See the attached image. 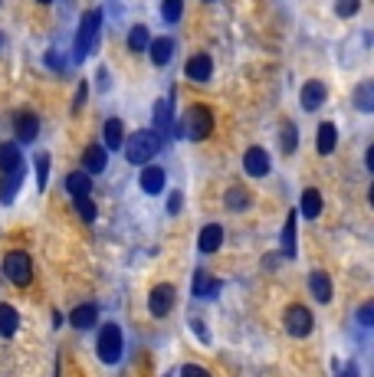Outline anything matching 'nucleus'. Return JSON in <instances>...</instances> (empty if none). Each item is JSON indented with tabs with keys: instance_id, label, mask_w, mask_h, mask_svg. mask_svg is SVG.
Masks as SVG:
<instances>
[{
	"instance_id": "2eb2a0df",
	"label": "nucleus",
	"mask_w": 374,
	"mask_h": 377,
	"mask_svg": "<svg viewBox=\"0 0 374 377\" xmlns=\"http://www.w3.org/2000/svg\"><path fill=\"white\" fill-rule=\"evenodd\" d=\"M96 319H99V305H92V302H86V305H76V311L69 315L73 328H79V331L92 328V325H96Z\"/></svg>"
},
{
	"instance_id": "bb28decb",
	"label": "nucleus",
	"mask_w": 374,
	"mask_h": 377,
	"mask_svg": "<svg viewBox=\"0 0 374 377\" xmlns=\"http://www.w3.org/2000/svg\"><path fill=\"white\" fill-rule=\"evenodd\" d=\"M102 135H106V144H102V148H112V151H116V148H122V144H125V128H122V122H118V118H108V122H106V132H102Z\"/></svg>"
},
{
	"instance_id": "4be33fe9",
	"label": "nucleus",
	"mask_w": 374,
	"mask_h": 377,
	"mask_svg": "<svg viewBox=\"0 0 374 377\" xmlns=\"http://www.w3.org/2000/svg\"><path fill=\"white\" fill-rule=\"evenodd\" d=\"M23 164V158H20V144L17 142H4L0 144V171L7 174V171L20 168Z\"/></svg>"
},
{
	"instance_id": "7ed1b4c3",
	"label": "nucleus",
	"mask_w": 374,
	"mask_h": 377,
	"mask_svg": "<svg viewBox=\"0 0 374 377\" xmlns=\"http://www.w3.org/2000/svg\"><path fill=\"white\" fill-rule=\"evenodd\" d=\"M0 273L7 276L13 285H27L33 279V263H30V256L23 249H10L4 256V266H0Z\"/></svg>"
},
{
	"instance_id": "c03bdc74",
	"label": "nucleus",
	"mask_w": 374,
	"mask_h": 377,
	"mask_svg": "<svg viewBox=\"0 0 374 377\" xmlns=\"http://www.w3.org/2000/svg\"><path fill=\"white\" fill-rule=\"evenodd\" d=\"M0 4H4V0H0Z\"/></svg>"
},
{
	"instance_id": "aec40b11",
	"label": "nucleus",
	"mask_w": 374,
	"mask_h": 377,
	"mask_svg": "<svg viewBox=\"0 0 374 377\" xmlns=\"http://www.w3.org/2000/svg\"><path fill=\"white\" fill-rule=\"evenodd\" d=\"M296 243H299V233H296V210L286 217V226H282V256L292 259L296 256Z\"/></svg>"
},
{
	"instance_id": "423d86ee",
	"label": "nucleus",
	"mask_w": 374,
	"mask_h": 377,
	"mask_svg": "<svg viewBox=\"0 0 374 377\" xmlns=\"http://www.w3.org/2000/svg\"><path fill=\"white\" fill-rule=\"evenodd\" d=\"M282 321H286V331L292 335V338H306L308 331H312V311L306 309V305H289L286 315H282Z\"/></svg>"
},
{
	"instance_id": "393cba45",
	"label": "nucleus",
	"mask_w": 374,
	"mask_h": 377,
	"mask_svg": "<svg viewBox=\"0 0 374 377\" xmlns=\"http://www.w3.org/2000/svg\"><path fill=\"white\" fill-rule=\"evenodd\" d=\"M20 328V315L13 305H7V302H0V335H13V331Z\"/></svg>"
},
{
	"instance_id": "4c0bfd02",
	"label": "nucleus",
	"mask_w": 374,
	"mask_h": 377,
	"mask_svg": "<svg viewBox=\"0 0 374 377\" xmlns=\"http://www.w3.org/2000/svg\"><path fill=\"white\" fill-rule=\"evenodd\" d=\"M181 200H184V194H181V190H174L171 200H168V210H171V214H177V210H181Z\"/></svg>"
},
{
	"instance_id": "7c9ffc66",
	"label": "nucleus",
	"mask_w": 374,
	"mask_h": 377,
	"mask_svg": "<svg viewBox=\"0 0 374 377\" xmlns=\"http://www.w3.org/2000/svg\"><path fill=\"white\" fill-rule=\"evenodd\" d=\"M279 144H282V151L286 154H292V151L299 148V132H296V125L289 122V125H282V135H279Z\"/></svg>"
},
{
	"instance_id": "ddd939ff",
	"label": "nucleus",
	"mask_w": 374,
	"mask_h": 377,
	"mask_svg": "<svg viewBox=\"0 0 374 377\" xmlns=\"http://www.w3.org/2000/svg\"><path fill=\"white\" fill-rule=\"evenodd\" d=\"M20 184H23V164L13 168V171H7V174L0 178V204H13Z\"/></svg>"
},
{
	"instance_id": "f03ea898",
	"label": "nucleus",
	"mask_w": 374,
	"mask_h": 377,
	"mask_svg": "<svg viewBox=\"0 0 374 377\" xmlns=\"http://www.w3.org/2000/svg\"><path fill=\"white\" fill-rule=\"evenodd\" d=\"M213 132V112L207 105H191L184 112V125H181V135L191 138V142H204L207 135Z\"/></svg>"
},
{
	"instance_id": "a211bd4d",
	"label": "nucleus",
	"mask_w": 374,
	"mask_h": 377,
	"mask_svg": "<svg viewBox=\"0 0 374 377\" xmlns=\"http://www.w3.org/2000/svg\"><path fill=\"white\" fill-rule=\"evenodd\" d=\"M151 47V59H154V66H168L174 56V39L171 37H158L148 43Z\"/></svg>"
},
{
	"instance_id": "9b49d317",
	"label": "nucleus",
	"mask_w": 374,
	"mask_h": 377,
	"mask_svg": "<svg viewBox=\"0 0 374 377\" xmlns=\"http://www.w3.org/2000/svg\"><path fill=\"white\" fill-rule=\"evenodd\" d=\"M223 246V226L220 223H207L201 230V240H197V249H201L204 256H211V253H217Z\"/></svg>"
},
{
	"instance_id": "e433bc0d",
	"label": "nucleus",
	"mask_w": 374,
	"mask_h": 377,
	"mask_svg": "<svg viewBox=\"0 0 374 377\" xmlns=\"http://www.w3.org/2000/svg\"><path fill=\"white\" fill-rule=\"evenodd\" d=\"M181 377H211L204 368H197V364H184L181 368Z\"/></svg>"
},
{
	"instance_id": "f704fd0d",
	"label": "nucleus",
	"mask_w": 374,
	"mask_h": 377,
	"mask_svg": "<svg viewBox=\"0 0 374 377\" xmlns=\"http://www.w3.org/2000/svg\"><path fill=\"white\" fill-rule=\"evenodd\" d=\"M46 178H49V154H39L37 158V184L46 187Z\"/></svg>"
},
{
	"instance_id": "dca6fc26",
	"label": "nucleus",
	"mask_w": 374,
	"mask_h": 377,
	"mask_svg": "<svg viewBox=\"0 0 374 377\" xmlns=\"http://www.w3.org/2000/svg\"><path fill=\"white\" fill-rule=\"evenodd\" d=\"M66 190H69V197H89L92 194V178H89L86 171H73L66 178Z\"/></svg>"
},
{
	"instance_id": "79ce46f5",
	"label": "nucleus",
	"mask_w": 374,
	"mask_h": 377,
	"mask_svg": "<svg viewBox=\"0 0 374 377\" xmlns=\"http://www.w3.org/2000/svg\"><path fill=\"white\" fill-rule=\"evenodd\" d=\"M39 4H49V0H39Z\"/></svg>"
},
{
	"instance_id": "1a4fd4ad",
	"label": "nucleus",
	"mask_w": 374,
	"mask_h": 377,
	"mask_svg": "<svg viewBox=\"0 0 374 377\" xmlns=\"http://www.w3.org/2000/svg\"><path fill=\"white\" fill-rule=\"evenodd\" d=\"M243 168H247L249 178H266L269 174V154L263 148H249L243 154Z\"/></svg>"
},
{
	"instance_id": "5701e85b",
	"label": "nucleus",
	"mask_w": 374,
	"mask_h": 377,
	"mask_svg": "<svg viewBox=\"0 0 374 377\" xmlns=\"http://www.w3.org/2000/svg\"><path fill=\"white\" fill-rule=\"evenodd\" d=\"M217 289H220V283H217L211 273H197V276H194V289H191V292L197 295V299H211V295H217Z\"/></svg>"
},
{
	"instance_id": "4468645a",
	"label": "nucleus",
	"mask_w": 374,
	"mask_h": 377,
	"mask_svg": "<svg viewBox=\"0 0 374 377\" xmlns=\"http://www.w3.org/2000/svg\"><path fill=\"white\" fill-rule=\"evenodd\" d=\"M37 135H39V118L33 112H20L17 115V142L20 144H30Z\"/></svg>"
},
{
	"instance_id": "0eeeda50",
	"label": "nucleus",
	"mask_w": 374,
	"mask_h": 377,
	"mask_svg": "<svg viewBox=\"0 0 374 377\" xmlns=\"http://www.w3.org/2000/svg\"><path fill=\"white\" fill-rule=\"evenodd\" d=\"M174 309V285H154L151 295H148V311H151L154 319H164L168 311Z\"/></svg>"
},
{
	"instance_id": "c756f323",
	"label": "nucleus",
	"mask_w": 374,
	"mask_h": 377,
	"mask_svg": "<svg viewBox=\"0 0 374 377\" xmlns=\"http://www.w3.org/2000/svg\"><path fill=\"white\" fill-rule=\"evenodd\" d=\"M355 105L361 109V112H371L374 109V85L371 82H361L355 89Z\"/></svg>"
},
{
	"instance_id": "f257e3e1",
	"label": "nucleus",
	"mask_w": 374,
	"mask_h": 377,
	"mask_svg": "<svg viewBox=\"0 0 374 377\" xmlns=\"http://www.w3.org/2000/svg\"><path fill=\"white\" fill-rule=\"evenodd\" d=\"M161 148H164L161 135L151 132V128H142V132H135L125 142V158H128V164H148Z\"/></svg>"
},
{
	"instance_id": "58836bf2",
	"label": "nucleus",
	"mask_w": 374,
	"mask_h": 377,
	"mask_svg": "<svg viewBox=\"0 0 374 377\" xmlns=\"http://www.w3.org/2000/svg\"><path fill=\"white\" fill-rule=\"evenodd\" d=\"M191 325H194V331H197V338H201V341H211V335H207V328H204V321H201V319H194Z\"/></svg>"
},
{
	"instance_id": "a878e982",
	"label": "nucleus",
	"mask_w": 374,
	"mask_h": 377,
	"mask_svg": "<svg viewBox=\"0 0 374 377\" xmlns=\"http://www.w3.org/2000/svg\"><path fill=\"white\" fill-rule=\"evenodd\" d=\"M302 217H308V220H316L318 214H322V194H318L316 187H308L306 194H302Z\"/></svg>"
},
{
	"instance_id": "72a5a7b5",
	"label": "nucleus",
	"mask_w": 374,
	"mask_h": 377,
	"mask_svg": "<svg viewBox=\"0 0 374 377\" xmlns=\"http://www.w3.org/2000/svg\"><path fill=\"white\" fill-rule=\"evenodd\" d=\"M358 7H361V0H335V13H338V17H355Z\"/></svg>"
},
{
	"instance_id": "412c9836",
	"label": "nucleus",
	"mask_w": 374,
	"mask_h": 377,
	"mask_svg": "<svg viewBox=\"0 0 374 377\" xmlns=\"http://www.w3.org/2000/svg\"><path fill=\"white\" fill-rule=\"evenodd\" d=\"M308 289H312V295H316L322 305H325V302H332V279H328L325 273H312V276H308Z\"/></svg>"
},
{
	"instance_id": "a19ab883",
	"label": "nucleus",
	"mask_w": 374,
	"mask_h": 377,
	"mask_svg": "<svg viewBox=\"0 0 374 377\" xmlns=\"http://www.w3.org/2000/svg\"><path fill=\"white\" fill-rule=\"evenodd\" d=\"M342 377H358V368H355V364H348L345 374H342Z\"/></svg>"
},
{
	"instance_id": "f3484780",
	"label": "nucleus",
	"mask_w": 374,
	"mask_h": 377,
	"mask_svg": "<svg viewBox=\"0 0 374 377\" xmlns=\"http://www.w3.org/2000/svg\"><path fill=\"white\" fill-rule=\"evenodd\" d=\"M338 144V132H335V125L332 122H322L318 125V132H316V148L318 154H332Z\"/></svg>"
},
{
	"instance_id": "473e14b6",
	"label": "nucleus",
	"mask_w": 374,
	"mask_h": 377,
	"mask_svg": "<svg viewBox=\"0 0 374 377\" xmlns=\"http://www.w3.org/2000/svg\"><path fill=\"white\" fill-rule=\"evenodd\" d=\"M73 204H76V214L86 220V223H92V220H96V204H92L89 197H73Z\"/></svg>"
},
{
	"instance_id": "f8f14e48",
	"label": "nucleus",
	"mask_w": 374,
	"mask_h": 377,
	"mask_svg": "<svg viewBox=\"0 0 374 377\" xmlns=\"http://www.w3.org/2000/svg\"><path fill=\"white\" fill-rule=\"evenodd\" d=\"M82 164H86V174H102L108 164V151L102 144H86L82 151Z\"/></svg>"
},
{
	"instance_id": "b1692460",
	"label": "nucleus",
	"mask_w": 374,
	"mask_h": 377,
	"mask_svg": "<svg viewBox=\"0 0 374 377\" xmlns=\"http://www.w3.org/2000/svg\"><path fill=\"white\" fill-rule=\"evenodd\" d=\"M151 132H158V135L171 132V95L154 105V128H151Z\"/></svg>"
},
{
	"instance_id": "9d476101",
	"label": "nucleus",
	"mask_w": 374,
	"mask_h": 377,
	"mask_svg": "<svg viewBox=\"0 0 374 377\" xmlns=\"http://www.w3.org/2000/svg\"><path fill=\"white\" fill-rule=\"evenodd\" d=\"M213 73V63L207 53H201V56H191L187 59V66H184V75L191 79V82H207Z\"/></svg>"
},
{
	"instance_id": "2f4dec72",
	"label": "nucleus",
	"mask_w": 374,
	"mask_h": 377,
	"mask_svg": "<svg viewBox=\"0 0 374 377\" xmlns=\"http://www.w3.org/2000/svg\"><path fill=\"white\" fill-rule=\"evenodd\" d=\"M184 13V0H161V17L168 23H177Z\"/></svg>"
},
{
	"instance_id": "39448f33",
	"label": "nucleus",
	"mask_w": 374,
	"mask_h": 377,
	"mask_svg": "<svg viewBox=\"0 0 374 377\" xmlns=\"http://www.w3.org/2000/svg\"><path fill=\"white\" fill-rule=\"evenodd\" d=\"M122 351H125V338H122V328L118 325H106L99 331V358L106 364H118L122 361Z\"/></svg>"
},
{
	"instance_id": "ea45409f",
	"label": "nucleus",
	"mask_w": 374,
	"mask_h": 377,
	"mask_svg": "<svg viewBox=\"0 0 374 377\" xmlns=\"http://www.w3.org/2000/svg\"><path fill=\"white\" fill-rule=\"evenodd\" d=\"M86 95H89V85L82 82V85H79V92H76V102H73V109H79V105L86 102Z\"/></svg>"
},
{
	"instance_id": "6ab92c4d",
	"label": "nucleus",
	"mask_w": 374,
	"mask_h": 377,
	"mask_svg": "<svg viewBox=\"0 0 374 377\" xmlns=\"http://www.w3.org/2000/svg\"><path fill=\"white\" fill-rule=\"evenodd\" d=\"M164 180H168V174H164L161 168H144L142 171V190L144 194H161Z\"/></svg>"
},
{
	"instance_id": "c9c22d12",
	"label": "nucleus",
	"mask_w": 374,
	"mask_h": 377,
	"mask_svg": "<svg viewBox=\"0 0 374 377\" xmlns=\"http://www.w3.org/2000/svg\"><path fill=\"white\" fill-rule=\"evenodd\" d=\"M358 321L365 325V328H371L374 325V305L368 302V305H361V311H358Z\"/></svg>"
},
{
	"instance_id": "20e7f679",
	"label": "nucleus",
	"mask_w": 374,
	"mask_h": 377,
	"mask_svg": "<svg viewBox=\"0 0 374 377\" xmlns=\"http://www.w3.org/2000/svg\"><path fill=\"white\" fill-rule=\"evenodd\" d=\"M99 27H102V13L99 10H89L82 23H79V33H76V59H86L92 49H96V37H99Z\"/></svg>"
},
{
	"instance_id": "6e6552de",
	"label": "nucleus",
	"mask_w": 374,
	"mask_h": 377,
	"mask_svg": "<svg viewBox=\"0 0 374 377\" xmlns=\"http://www.w3.org/2000/svg\"><path fill=\"white\" fill-rule=\"evenodd\" d=\"M328 99V89L322 79H308L306 85H302V109L306 112H316V109H322V102Z\"/></svg>"
},
{
	"instance_id": "c85d7f7f",
	"label": "nucleus",
	"mask_w": 374,
	"mask_h": 377,
	"mask_svg": "<svg viewBox=\"0 0 374 377\" xmlns=\"http://www.w3.org/2000/svg\"><path fill=\"white\" fill-rule=\"evenodd\" d=\"M148 43H151V37H148V27H132V33H128V49L132 53H142V49H148Z\"/></svg>"
},
{
	"instance_id": "cd10ccee",
	"label": "nucleus",
	"mask_w": 374,
	"mask_h": 377,
	"mask_svg": "<svg viewBox=\"0 0 374 377\" xmlns=\"http://www.w3.org/2000/svg\"><path fill=\"white\" fill-rule=\"evenodd\" d=\"M223 200H227V210H247L249 207V190L230 187L227 194H223Z\"/></svg>"
},
{
	"instance_id": "37998d69",
	"label": "nucleus",
	"mask_w": 374,
	"mask_h": 377,
	"mask_svg": "<svg viewBox=\"0 0 374 377\" xmlns=\"http://www.w3.org/2000/svg\"><path fill=\"white\" fill-rule=\"evenodd\" d=\"M0 43H4V37H0Z\"/></svg>"
}]
</instances>
